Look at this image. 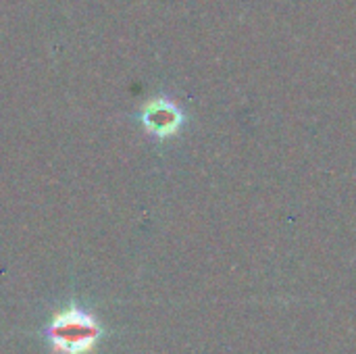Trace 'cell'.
I'll return each mask as SVG.
<instances>
[{"label": "cell", "mask_w": 356, "mask_h": 354, "mask_svg": "<svg viewBox=\"0 0 356 354\" xmlns=\"http://www.w3.org/2000/svg\"><path fill=\"white\" fill-rule=\"evenodd\" d=\"M48 334L56 353L86 354L96 346L102 332L92 315L79 309H69L52 319Z\"/></svg>", "instance_id": "obj_1"}]
</instances>
